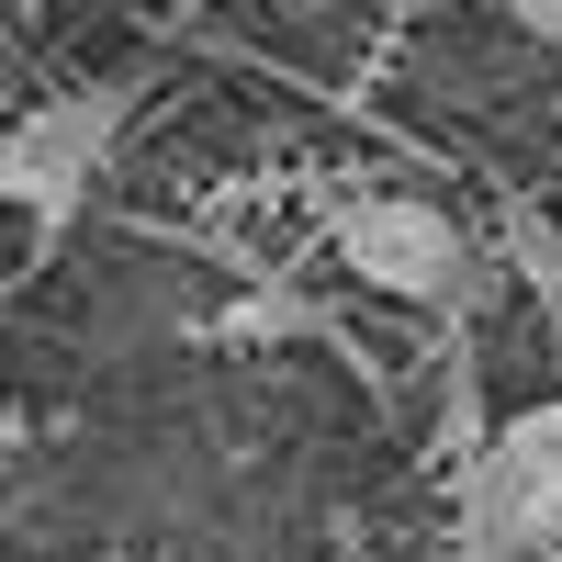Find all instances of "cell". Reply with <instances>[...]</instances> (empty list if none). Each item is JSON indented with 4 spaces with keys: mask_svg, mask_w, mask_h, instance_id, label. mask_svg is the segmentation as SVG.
I'll return each mask as SVG.
<instances>
[{
    "mask_svg": "<svg viewBox=\"0 0 562 562\" xmlns=\"http://www.w3.org/2000/svg\"><path fill=\"white\" fill-rule=\"evenodd\" d=\"M315 326H326V304H315V293H281V281H270V293H237V304L214 315V338H315Z\"/></svg>",
    "mask_w": 562,
    "mask_h": 562,
    "instance_id": "cell-5",
    "label": "cell"
},
{
    "mask_svg": "<svg viewBox=\"0 0 562 562\" xmlns=\"http://www.w3.org/2000/svg\"><path fill=\"white\" fill-rule=\"evenodd\" d=\"M124 113H135V79H90V90H57V102H34L0 124V203H23L45 237L90 203V180L102 158L124 147Z\"/></svg>",
    "mask_w": 562,
    "mask_h": 562,
    "instance_id": "cell-2",
    "label": "cell"
},
{
    "mask_svg": "<svg viewBox=\"0 0 562 562\" xmlns=\"http://www.w3.org/2000/svg\"><path fill=\"white\" fill-rule=\"evenodd\" d=\"M326 248L394 304H461V281H473V237L428 192H349L326 214Z\"/></svg>",
    "mask_w": 562,
    "mask_h": 562,
    "instance_id": "cell-3",
    "label": "cell"
},
{
    "mask_svg": "<svg viewBox=\"0 0 562 562\" xmlns=\"http://www.w3.org/2000/svg\"><path fill=\"white\" fill-rule=\"evenodd\" d=\"M428 562H518V551H473V540H450V551H428Z\"/></svg>",
    "mask_w": 562,
    "mask_h": 562,
    "instance_id": "cell-7",
    "label": "cell"
},
{
    "mask_svg": "<svg viewBox=\"0 0 562 562\" xmlns=\"http://www.w3.org/2000/svg\"><path fill=\"white\" fill-rule=\"evenodd\" d=\"M506 23H518V34H540L551 57H562V0H506Z\"/></svg>",
    "mask_w": 562,
    "mask_h": 562,
    "instance_id": "cell-6",
    "label": "cell"
},
{
    "mask_svg": "<svg viewBox=\"0 0 562 562\" xmlns=\"http://www.w3.org/2000/svg\"><path fill=\"white\" fill-rule=\"evenodd\" d=\"M506 259H518V281H529V293H540V326H551V338H562V214H506Z\"/></svg>",
    "mask_w": 562,
    "mask_h": 562,
    "instance_id": "cell-4",
    "label": "cell"
},
{
    "mask_svg": "<svg viewBox=\"0 0 562 562\" xmlns=\"http://www.w3.org/2000/svg\"><path fill=\"white\" fill-rule=\"evenodd\" d=\"M473 551H518V562H551L562 551V394L495 416L484 450L461 461V529Z\"/></svg>",
    "mask_w": 562,
    "mask_h": 562,
    "instance_id": "cell-1",
    "label": "cell"
}]
</instances>
